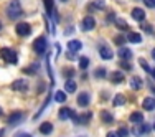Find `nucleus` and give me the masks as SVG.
Instances as JSON below:
<instances>
[{
  "instance_id": "obj_31",
  "label": "nucleus",
  "mask_w": 155,
  "mask_h": 137,
  "mask_svg": "<svg viewBox=\"0 0 155 137\" xmlns=\"http://www.w3.org/2000/svg\"><path fill=\"white\" fill-rule=\"evenodd\" d=\"M93 5H94V10H102L104 8V0H96V2H93Z\"/></svg>"
},
{
  "instance_id": "obj_38",
  "label": "nucleus",
  "mask_w": 155,
  "mask_h": 137,
  "mask_svg": "<svg viewBox=\"0 0 155 137\" xmlns=\"http://www.w3.org/2000/svg\"><path fill=\"white\" fill-rule=\"evenodd\" d=\"M140 27H142V30H145V32H149V33H152V32H153V30H152V27H150V25H147V23H142Z\"/></svg>"
},
{
  "instance_id": "obj_48",
  "label": "nucleus",
  "mask_w": 155,
  "mask_h": 137,
  "mask_svg": "<svg viewBox=\"0 0 155 137\" xmlns=\"http://www.w3.org/2000/svg\"><path fill=\"white\" fill-rule=\"evenodd\" d=\"M0 28H2V23H0Z\"/></svg>"
},
{
  "instance_id": "obj_33",
  "label": "nucleus",
  "mask_w": 155,
  "mask_h": 137,
  "mask_svg": "<svg viewBox=\"0 0 155 137\" xmlns=\"http://www.w3.org/2000/svg\"><path fill=\"white\" fill-rule=\"evenodd\" d=\"M139 61H140V66H142V68H143V69H145V71H147V73H150V66H149V63H147L145 60H143V58H140V60H139Z\"/></svg>"
},
{
  "instance_id": "obj_36",
  "label": "nucleus",
  "mask_w": 155,
  "mask_h": 137,
  "mask_svg": "<svg viewBox=\"0 0 155 137\" xmlns=\"http://www.w3.org/2000/svg\"><path fill=\"white\" fill-rule=\"evenodd\" d=\"M143 3H145V7H149V8H155V0H143Z\"/></svg>"
},
{
  "instance_id": "obj_24",
  "label": "nucleus",
  "mask_w": 155,
  "mask_h": 137,
  "mask_svg": "<svg viewBox=\"0 0 155 137\" xmlns=\"http://www.w3.org/2000/svg\"><path fill=\"white\" fill-rule=\"evenodd\" d=\"M64 91L66 92H74L76 91V83L73 79H69V81H66L64 83Z\"/></svg>"
},
{
  "instance_id": "obj_37",
  "label": "nucleus",
  "mask_w": 155,
  "mask_h": 137,
  "mask_svg": "<svg viewBox=\"0 0 155 137\" xmlns=\"http://www.w3.org/2000/svg\"><path fill=\"white\" fill-rule=\"evenodd\" d=\"M23 73H30V75H36V68H35V66H30V68L23 69Z\"/></svg>"
},
{
  "instance_id": "obj_25",
  "label": "nucleus",
  "mask_w": 155,
  "mask_h": 137,
  "mask_svg": "<svg viewBox=\"0 0 155 137\" xmlns=\"http://www.w3.org/2000/svg\"><path fill=\"white\" fill-rule=\"evenodd\" d=\"M101 119H102V122H106V124H110V122L114 121V117H112V114H110V112H107V111H102V112H101Z\"/></svg>"
},
{
  "instance_id": "obj_3",
  "label": "nucleus",
  "mask_w": 155,
  "mask_h": 137,
  "mask_svg": "<svg viewBox=\"0 0 155 137\" xmlns=\"http://www.w3.org/2000/svg\"><path fill=\"white\" fill-rule=\"evenodd\" d=\"M15 32H17L18 36H30L31 35V27L27 22H20V23H17Z\"/></svg>"
},
{
  "instance_id": "obj_17",
  "label": "nucleus",
  "mask_w": 155,
  "mask_h": 137,
  "mask_svg": "<svg viewBox=\"0 0 155 137\" xmlns=\"http://www.w3.org/2000/svg\"><path fill=\"white\" fill-rule=\"evenodd\" d=\"M129 119H130L132 124H140V122H143V114L139 112V111H135V112H132L130 116H129Z\"/></svg>"
},
{
  "instance_id": "obj_12",
  "label": "nucleus",
  "mask_w": 155,
  "mask_h": 137,
  "mask_svg": "<svg viewBox=\"0 0 155 137\" xmlns=\"http://www.w3.org/2000/svg\"><path fill=\"white\" fill-rule=\"evenodd\" d=\"M81 48H83V43H81L79 40H71V42H68V50L73 51V53H78Z\"/></svg>"
},
{
  "instance_id": "obj_20",
  "label": "nucleus",
  "mask_w": 155,
  "mask_h": 137,
  "mask_svg": "<svg viewBox=\"0 0 155 137\" xmlns=\"http://www.w3.org/2000/svg\"><path fill=\"white\" fill-rule=\"evenodd\" d=\"M109 79L112 81L114 84H116V83H122V81H124L122 71H114V73H110V75H109Z\"/></svg>"
},
{
  "instance_id": "obj_43",
  "label": "nucleus",
  "mask_w": 155,
  "mask_h": 137,
  "mask_svg": "<svg viewBox=\"0 0 155 137\" xmlns=\"http://www.w3.org/2000/svg\"><path fill=\"white\" fill-rule=\"evenodd\" d=\"M150 73H152V76L155 78V69H150Z\"/></svg>"
},
{
  "instance_id": "obj_32",
  "label": "nucleus",
  "mask_w": 155,
  "mask_h": 137,
  "mask_svg": "<svg viewBox=\"0 0 155 137\" xmlns=\"http://www.w3.org/2000/svg\"><path fill=\"white\" fill-rule=\"evenodd\" d=\"M73 75H74V69H73V68H63V76L71 78Z\"/></svg>"
},
{
  "instance_id": "obj_16",
  "label": "nucleus",
  "mask_w": 155,
  "mask_h": 137,
  "mask_svg": "<svg viewBox=\"0 0 155 137\" xmlns=\"http://www.w3.org/2000/svg\"><path fill=\"white\" fill-rule=\"evenodd\" d=\"M40 132H41L43 135H48L53 132V124L51 122H41V125H40Z\"/></svg>"
},
{
  "instance_id": "obj_18",
  "label": "nucleus",
  "mask_w": 155,
  "mask_h": 137,
  "mask_svg": "<svg viewBox=\"0 0 155 137\" xmlns=\"http://www.w3.org/2000/svg\"><path fill=\"white\" fill-rule=\"evenodd\" d=\"M58 114H60V119H61V121H64V119H71V116H73L74 112H73V111L69 109V107H61Z\"/></svg>"
},
{
  "instance_id": "obj_30",
  "label": "nucleus",
  "mask_w": 155,
  "mask_h": 137,
  "mask_svg": "<svg viewBox=\"0 0 155 137\" xmlns=\"http://www.w3.org/2000/svg\"><path fill=\"white\" fill-rule=\"evenodd\" d=\"M125 40H127V36H120V35H117L116 38H114V43H116V45H119V46H122L124 43H125Z\"/></svg>"
},
{
  "instance_id": "obj_22",
  "label": "nucleus",
  "mask_w": 155,
  "mask_h": 137,
  "mask_svg": "<svg viewBox=\"0 0 155 137\" xmlns=\"http://www.w3.org/2000/svg\"><path fill=\"white\" fill-rule=\"evenodd\" d=\"M127 42H130V43H140V42H142V36H140L139 33H135V32H130L127 35Z\"/></svg>"
},
{
  "instance_id": "obj_35",
  "label": "nucleus",
  "mask_w": 155,
  "mask_h": 137,
  "mask_svg": "<svg viewBox=\"0 0 155 137\" xmlns=\"http://www.w3.org/2000/svg\"><path fill=\"white\" fill-rule=\"evenodd\" d=\"M119 134H120V137H127L129 135V129L127 127H120L119 129Z\"/></svg>"
},
{
  "instance_id": "obj_41",
  "label": "nucleus",
  "mask_w": 155,
  "mask_h": 137,
  "mask_svg": "<svg viewBox=\"0 0 155 137\" xmlns=\"http://www.w3.org/2000/svg\"><path fill=\"white\" fill-rule=\"evenodd\" d=\"M15 137H31L30 134H25V132H20V134H17Z\"/></svg>"
},
{
  "instance_id": "obj_14",
  "label": "nucleus",
  "mask_w": 155,
  "mask_h": 137,
  "mask_svg": "<svg viewBox=\"0 0 155 137\" xmlns=\"http://www.w3.org/2000/svg\"><path fill=\"white\" fill-rule=\"evenodd\" d=\"M99 56H101L102 60H112V58H114V53L109 50L107 46H102L101 50H99Z\"/></svg>"
},
{
  "instance_id": "obj_4",
  "label": "nucleus",
  "mask_w": 155,
  "mask_h": 137,
  "mask_svg": "<svg viewBox=\"0 0 155 137\" xmlns=\"http://www.w3.org/2000/svg\"><path fill=\"white\" fill-rule=\"evenodd\" d=\"M46 48H48V43H46L45 36H38V38L35 40V43H33V50L38 55H43L46 51Z\"/></svg>"
},
{
  "instance_id": "obj_26",
  "label": "nucleus",
  "mask_w": 155,
  "mask_h": 137,
  "mask_svg": "<svg viewBox=\"0 0 155 137\" xmlns=\"http://www.w3.org/2000/svg\"><path fill=\"white\" fill-rule=\"evenodd\" d=\"M114 23H116V27L119 28V30H129V25H127V22H125V20H122V18H119V20H116Z\"/></svg>"
},
{
  "instance_id": "obj_27",
  "label": "nucleus",
  "mask_w": 155,
  "mask_h": 137,
  "mask_svg": "<svg viewBox=\"0 0 155 137\" xmlns=\"http://www.w3.org/2000/svg\"><path fill=\"white\" fill-rule=\"evenodd\" d=\"M94 76L97 78V79H102V78H106V76H107V71H106L104 68H96Z\"/></svg>"
},
{
  "instance_id": "obj_15",
  "label": "nucleus",
  "mask_w": 155,
  "mask_h": 137,
  "mask_svg": "<svg viewBox=\"0 0 155 137\" xmlns=\"http://www.w3.org/2000/svg\"><path fill=\"white\" fill-rule=\"evenodd\" d=\"M129 84H130V88H132V89H135V91L140 89V88L143 86L142 79H140L139 76H132V78H130V81H129Z\"/></svg>"
},
{
  "instance_id": "obj_8",
  "label": "nucleus",
  "mask_w": 155,
  "mask_h": 137,
  "mask_svg": "<svg viewBox=\"0 0 155 137\" xmlns=\"http://www.w3.org/2000/svg\"><path fill=\"white\" fill-rule=\"evenodd\" d=\"M78 106H81V107H86V106H89V102H91V96L87 94V92H79L78 94Z\"/></svg>"
},
{
  "instance_id": "obj_9",
  "label": "nucleus",
  "mask_w": 155,
  "mask_h": 137,
  "mask_svg": "<svg viewBox=\"0 0 155 137\" xmlns=\"http://www.w3.org/2000/svg\"><path fill=\"white\" fill-rule=\"evenodd\" d=\"M12 89L13 91H27L28 89V83L25 79H17L12 83Z\"/></svg>"
},
{
  "instance_id": "obj_42",
  "label": "nucleus",
  "mask_w": 155,
  "mask_h": 137,
  "mask_svg": "<svg viewBox=\"0 0 155 137\" xmlns=\"http://www.w3.org/2000/svg\"><path fill=\"white\" fill-rule=\"evenodd\" d=\"M152 58H153V60H155V48H153V50H152Z\"/></svg>"
},
{
  "instance_id": "obj_1",
  "label": "nucleus",
  "mask_w": 155,
  "mask_h": 137,
  "mask_svg": "<svg viewBox=\"0 0 155 137\" xmlns=\"http://www.w3.org/2000/svg\"><path fill=\"white\" fill-rule=\"evenodd\" d=\"M0 56L3 58V61L10 63V65H17L18 63V55L13 48H2L0 50Z\"/></svg>"
},
{
  "instance_id": "obj_6",
  "label": "nucleus",
  "mask_w": 155,
  "mask_h": 137,
  "mask_svg": "<svg viewBox=\"0 0 155 137\" xmlns=\"http://www.w3.org/2000/svg\"><path fill=\"white\" fill-rule=\"evenodd\" d=\"M91 117H93V114L91 112H83L81 116H76V114H73L71 119L76 122V124H87V122L91 121Z\"/></svg>"
},
{
  "instance_id": "obj_5",
  "label": "nucleus",
  "mask_w": 155,
  "mask_h": 137,
  "mask_svg": "<svg viewBox=\"0 0 155 137\" xmlns=\"http://www.w3.org/2000/svg\"><path fill=\"white\" fill-rule=\"evenodd\" d=\"M150 131V125L149 124H145V122H143V124H139V125H135V127H132V134L134 135H137V137H140V135H143V134H147V132Z\"/></svg>"
},
{
  "instance_id": "obj_10",
  "label": "nucleus",
  "mask_w": 155,
  "mask_h": 137,
  "mask_svg": "<svg viewBox=\"0 0 155 137\" xmlns=\"http://www.w3.org/2000/svg\"><path fill=\"white\" fill-rule=\"evenodd\" d=\"M117 56L120 58V60H130L132 58V51H130V48H125L124 45L117 50Z\"/></svg>"
},
{
  "instance_id": "obj_39",
  "label": "nucleus",
  "mask_w": 155,
  "mask_h": 137,
  "mask_svg": "<svg viewBox=\"0 0 155 137\" xmlns=\"http://www.w3.org/2000/svg\"><path fill=\"white\" fill-rule=\"evenodd\" d=\"M106 137H120V134H119V132H112V131H110V132H107V135H106Z\"/></svg>"
},
{
  "instance_id": "obj_21",
  "label": "nucleus",
  "mask_w": 155,
  "mask_h": 137,
  "mask_svg": "<svg viewBox=\"0 0 155 137\" xmlns=\"http://www.w3.org/2000/svg\"><path fill=\"white\" fill-rule=\"evenodd\" d=\"M43 3H45V8H46V13L48 15H54V3L53 0H43Z\"/></svg>"
},
{
  "instance_id": "obj_11",
  "label": "nucleus",
  "mask_w": 155,
  "mask_h": 137,
  "mask_svg": "<svg viewBox=\"0 0 155 137\" xmlns=\"http://www.w3.org/2000/svg\"><path fill=\"white\" fill-rule=\"evenodd\" d=\"M21 119H23V112H21V111H15V112L10 114V117H8V124H10V125L18 124V122H20Z\"/></svg>"
},
{
  "instance_id": "obj_13",
  "label": "nucleus",
  "mask_w": 155,
  "mask_h": 137,
  "mask_svg": "<svg viewBox=\"0 0 155 137\" xmlns=\"http://www.w3.org/2000/svg\"><path fill=\"white\" fill-rule=\"evenodd\" d=\"M142 107L145 111H153L155 109V98H145L142 101Z\"/></svg>"
},
{
  "instance_id": "obj_2",
  "label": "nucleus",
  "mask_w": 155,
  "mask_h": 137,
  "mask_svg": "<svg viewBox=\"0 0 155 137\" xmlns=\"http://www.w3.org/2000/svg\"><path fill=\"white\" fill-rule=\"evenodd\" d=\"M21 13H23V10H21V5L18 0H12L8 5V10H7V15L10 18H18L21 17Z\"/></svg>"
},
{
  "instance_id": "obj_46",
  "label": "nucleus",
  "mask_w": 155,
  "mask_h": 137,
  "mask_svg": "<svg viewBox=\"0 0 155 137\" xmlns=\"http://www.w3.org/2000/svg\"><path fill=\"white\" fill-rule=\"evenodd\" d=\"M153 131H155V122H153Z\"/></svg>"
},
{
  "instance_id": "obj_40",
  "label": "nucleus",
  "mask_w": 155,
  "mask_h": 137,
  "mask_svg": "<svg viewBox=\"0 0 155 137\" xmlns=\"http://www.w3.org/2000/svg\"><path fill=\"white\" fill-rule=\"evenodd\" d=\"M112 22H116V20H114V15H112V13H109V17H107V23H112Z\"/></svg>"
},
{
  "instance_id": "obj_44",
  "label": "nucleus",
  "mask_w": 155,
  "mask_h": 137,
  "mask_svg": "<svg viewBox=\"0 0 155 137\" xmlns=\"http://www.w3.org/2000/svg\"><path fill=\"white\" fill-rule=\"evenodd\" d=\"M0 137H3V131H0Z\"/></svg>"
},
{
  "instance_id": "obj_29",
  "label": "nucleus",
  "mask_w": 155,
  "mask_h": 137,
  "mask_svg": "<svg viewBox=\"0 0 155 137\" xmlns=\"http://www.w3.org/2000/svg\"><path fill=\"white\" fill-rule=\"evenodd\" d=\"M54 101L56 102H64L66 101V92L64 91H58L56 94H54Z\"/></svg>"
},
{
  "instance_id": "obj_47",
  "label": "nucleus",
  "mask_w": 155,
  "mask_h": 137,
  "mask_svg": "<svg viewBox=\"0 0 155 137\" xmlns=\"http://www.w3.org/2000/svg\"><path fill=\"white\" fill-rule=\"evenodd\" d=\"M61 2H66V0H61Z\"/></svg>"
},
{
  "instance_id": "obj_45",
  "label": "nucleus",
  "mask_w": 155,
  "mask_h": 137,
  "mask_svg": "<svg viewBox=\"0 0 155 137\" xmlns=\"http://www.w3.org/2000/svg\"><path fill=\"white\" fill-rule=\"evenodd\" d=\"M0 116H2V107H0Z\"/></svg>"
},
{
  "instance_id": "obj_23",
  "label": "nucleus",
  "mask_w": 155,
  "mask_h": 137,
  "mask_svg": "<svg viewBox=\"0 0 155 137\" xmlns=\"http://www.w3.org/2000/svg\"><path fill=\"white\" fill-rule=\"evenodd\" d=\"M112 104L114 106H124L125 104V96L124 94H116L114 96V99H112Z\"/></svg>"
},
{
  "instance_id": "obj_7",
  "label": "nucleus",
  "mask_w": 155,
  "mask_h": 137,
  "mask_svg": "<svg viewBox=\"0 0 155 137\" xmlns=\"http://www.w3.org/2000/svg\"><path fill=\"white\" fill-rule=\"evenodd\" d=\"M94 27H96V20H94L93 17H84V20L81 22V28H83L84 32L93 30Z\"/></svg>"
},
{
  "instance_id": "obj_28",
  "label": "nucleus",
  "mask_w": 155,
  "mask_h": 137,
  "mask_svg": "<svg viewBox=\"0 0 155 137\" xmlns=\"http://www.w3.org/2000/svg\"><path fill=\"white\" fill-rule=\"evenodd\" d=\"M87 66H89V58H87V56H81L79 58V68L81 69H87Z\"/></svg>"
},
{
  "instance_id": "obj_19",
  "label": "nucleus",
  "mask_w": 155,
  "mask_h": 137,
  "mask_svg": "<svg viewBox=\"0 0 155 137\" xmlns=\"http://www.w3.org/2000/svg\"><path fill=\"white\" fill-rule=\"evenodd\" d=\"M132 18L137 22H143V18H145V12H143V8H134L132 10Z\"/></svg>"
},
{
  "instance_id": "obj_34",
  "label": "nucleus",
  "mask_w": 155,
  "mask_h": 137,
  "mask_svg": "<svg viewBox=\"0 0 155 137\" xmlns=\"http://www.w3.org/2000/svg\"><path fill=\"white\" fill-rule=\"evenodd\" d=\"M120 66H122L124 69H127V71H130V69H132V65H130L127 60H122V61H120Z\"/></svg>"
}]
</instances>
